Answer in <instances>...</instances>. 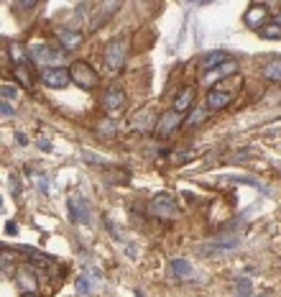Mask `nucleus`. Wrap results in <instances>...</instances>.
I'll return each mask as SVG.
<instances>
[{
  "instance_id": "31",
  "label": "nucleus",
  "mask_w": 281,
  "mask_h": 297,
  "mask_svg": "<svg viewBox=\"0 0 281 297\" xmlns=\"http://www.w3.org/2000/svg\"><path fill=\"white\" fill-rule=\"evenodd\" d=\"M10 187H13V192H16V195H18V192H21V185H18V177H10Z\"/></svg>"
},
{
  "instance_id": "29",
  "label": "nucleus",
  "mask_w": 281,
  "mask_h": 297,
  "mask_svg": "<svg viewBox=\"0 0 281 297\" xmlns=\"http://www.w3.org/2000/svg\"><path fill=\"white\" fill-rule=\"evenodd\" d=\"M3 118H13V108H10V102H8V100L3 102Z\"/></svg>"
},
{
  "instance_id": "28",
  "label": "nucleus",
  "mask_w": 281,
  "mask_h": 297,
  "mask_svg": "<svg viewBox=\"0 0 281 297\" xmlns=\"http://www.w3.org/2000/svg\"><path fill=\"white\" fill-rule=\"evenodd\" d=\"M16 95H18V90H16V87H13L10 82H3V98H5V100H13Z\"/></svg>"
},
{
  "instance_id": "16",
  "label": "nucleus",
  "mask_w": 281,
  "mask_h": 297,
  "mask_svg": "<svg viewBox=\"0 0 281 297\" xmlns=\"http://www.w3.org/2000/svg\"><path fill=\"white\" fill-rule=\"evenodd\" d=\"M192 100H195V87H184V90L176 95V100H174V110L176 113L189 110L192 108Z\"/></svg>"
},
{
  "instance_id": "36",
  "label": "nucleus",
  "mask_w": 281,
  "mask_h": 297,
  "mask_svg": "<svg viewBox=\"0 0 281 297\" xmlns=\"http://www.w3.org/2000/svg\"><path fill=\"white\" fill-rule=\"evenodd\" d=\"M23 297H36V295H23Z\"/></svg>"
},
{
  "instance_id": "33",
  "label": "nucleus",
  "mask_w": 281,
  "mask_h": 297,
  "mask_svg": "<svg viewBox=\"0 0 281 297\" xmlns=\"http://www.w3.org/2000/svg\"><path fill=\"white\" fill-rule=\"evenodd\" d=\"M39 148H41V151H51V144L41 139V141H39Z\"/></svg>"
},
{
  "instance_id": "32",
  "label": "nucleus",
  "mask_w": 281,
  "mask_h": 297,
  "mask_svg": "<svg viewBox=\"0 0 281 297\" xmlns=\"http://www.w3.org/2000/svg\"><path fill=\"white\" fill-rule=\"evenodd\" d=\"M16 141H18L21 146H26V144H28V139H26V133H21V131H18V133H16Z\"/></svg>"
},
{
  "instance_id": "15",
  "label": "nucleus",
  "mask_w": 281,
  "mask_h": 297,
  "mask_svg": "<svg viewBox=\"0 0 281 297\" xmlns=\"http://www.w3.org/2000/svg\"><path fill=\"white\" fill-rule=\"evenodd\" d=\"M225 62H228V54H225V51H207V54L202 56V69H204V72H212L215 67L225 64Z\"/></svg>"
},
{
  "instance_id": "4",
  "label": "nucleus",
  "mask_w": 281,
  "mask_h": 297,
  "mask_svg": "<svg viewBox=\"0 0 281 297\" xmlns=\"http://www.w3.org/2000/svg\"><path fill=\"white\" fill-rule=\"evenodd\" d=\"M41 82L51 87V90H62V87H67L72 82V74L64 67H46L41 72Z\"/></svg>"
},
{
  "instance_id": "12",
  "label": "nucleus",
  "mask_w": 281,
  "mask_h": 297,
  "mask_svg": "<svg viewBox=\"0 0 281 297\" xmlns=\"http://www.w3.org/2000/svg\"><path fill=\"white\" fill-rule=\"evenodd\" d=\"M238 72V62L235 59H228L225 64H220V67H215L212 72H207V77H204V82H220V80H225V77H230V74H235Z\"/></svg>"
},
{
  "instance_id": "27",
  "label": "nucleus",
  "mask_w": 281,
  "mask_h": 297,
  "mask_svg": "<svg viewBox=\"0 0 281 297\" xmlns=\"http://www.w3.org/2000/svg\"><path fill=\"white\" fill-rule=\"evenodd\" d=\"M84 156H87V161H90V164H102V167L108 164V159H105V156H100V154H92V151H84Z\"/></svg>"
},
{
  "instance_id": "3",
  "label": "nucleus",
  "mask_w": 281,
  "mask_h": 297,
  "mask_svg": "<svg viewBox=\"0 0 281 297\" xmlns=\"http://www.w3.org/2000/svg\"><path fill=\"white\" fill-rule=\"evenodd\" d=\"M67 210H69V218L75 220V223H82V226H87V223L92 220L90 202H87L84 198H80V195H72L67 200Z\"/></svg>"
},
{
  "instance_id": "17",
  "label": "nucleus",
  "mask_w": 281,
  "mask_h": 297,
  "mask_svg": "<svg viewBox=\"0 0 281 297\" xmlns=\"http://www.w3.org/2000/svg\"><path fill=\"white\" fill-rule=\"evenodd\" d=\"M16 251L26 254L28 259H31V264H34V259H39V264H51V261H54L49 254H41V251H39V248H34V246H16Z\"/></svg>"
},
{
  "instance_id": "23",
  "label": "nucleus",
  "mask_w": 281,
  "mask_h": 297,
  "mask_svg": "<svg viewBox=\"0 0 281 297\" xmlns=\"http://www.w3.org/2000/svg\"><path fill=\"white\" fill-rule=\"evenodd\" d=\"M258 34H261L263 39H271V41H276V39H281V26H279V23H266Z\"/></svg>"
},
{
  "instance_id": "20",
  "label": "nucleus",
  "mask_w": 281,
  "mask_h": 297,
  "mask_svg": "<svg viewBox=\"0 0 281 297\" xmlns=\"http://www.w3.org/2000/svg\"><path fill=\"white\" fill-rule=\"evenodd\" d=\"M10 56H13V62H16V67H21V64L26 62V56H28V51L23 49V44H18V41H13V44H10Z\"/></svg>"
},
{
  "instance_id": "26",
  "label": "nucleus",
  "mask_w": 281,
  "mask_h": 297,
  "mask_svg": "<svg viewBox=\"0 0 281 297\" xmlns=\"http://www.w3.org/2000/svg\"><path fill=\"white\" fill-rule=\"evenodd\" d=\"M204 115H207V113H204L202 108L192 110V113H189V118H187V126H197V123H202V121H204Z\"/></svg>"
},
{
  "instance_id": "9",
  "label": "nucleus",
  "mask_w": 281,
  "mask_h": 297,
  "mask_svg": "<svg viewBox=\"0 0 281 297\" xmlns=\"http://www.w3.org/2000/svg\"><path fill=\"white\" fill-rule=\"evenodd\" d=\"M241 248V241L238 239H225V241H212L210 246H200L197 254L200 256H212V254H225V251H235Z\"/></svg>"
},
{
  "instance_id": "1",
  "label": "nucleus",
  "mask_w": 281,
  "mask_h": 297,
  "mask_svg": "<svg viewBox=\"0 0 281 297\" xmlns=\"http://www.w3.org/2000/svg\"><path fill=\"white\" fill-rule=\"evenodd\" d=\"M28 59L36 64H54L59 59H64V49H54V44H31Z\"/></svg>"
},
{
  "instance_id": "10",
  "label": "nucleus",
  "mask_w": 281,
  "mask_h": 297,
  "mask_svg": "<svg viewBox=\"0 0 281 297\" xmlns=\"http://www.w3.org/2000/svg\"><path fill=\"white\" fill-rule=\"evenodd\" d=\"M123 105H125V93H123V90H118V87H110V90L102 95V108H105L108 113L120 110Z\"/></svg>"
},
{
  "instance_id": "8",
  "label": "nucleus",
  "mask_w": 281,
  "mask_h": 297,
  "mask_svg": "<svg viewBox=\"0 0 281 297\" xmlns=\"http://www.w3.org/2000/svg\"><path fill=\"white\" fill-rule=\"evenodd\" d=\"M245 26L248 28H256V31H261V28L269 23V10H266L263 3H253L248 10H245V16H243Z\"/></svg>"
},
{
  "instance_id": "5",
  "label": "nucleus",
  "mask_w": 281,
  "mask_h": 297,
  "mask_svg": "<svg viewBox=\"0 0 281 297\" xmlns=\"http://www.w3.org/2000/svg\"><path fill=\"white\" fill-rule=\"evenodd\" d=\"M125 49H128L125 39L110 41L108 47H105V64H108L110 69H120V67L125 64Z\"/></svg>"
},
{
  "instance_id": "21",
  "label": "nucleus",
  "mask_w": 281,
  "mask_h": 297,
  "mask_svg": "<svg viewBox=\"0 0 281 297\" xmlns=\"http://www.w3.org/2000/svg\"><path fill=\"white\" fill-rule=\"evenodd\" d=\"M16 77H18V82L26 87V90H34V80H31V74H28V67H26V64L16 67Z\"/></svg>"
},
{
  "instance_id": "2",
  "label": "nucleus",
  "mask_w": 281,
  "mask_h": 297,
  "mask_svg": "<svg viewBox=\"0 0 281 297\" xmlns=\"http://www.w3.org/2000/svg\"><path fill=\"white\" fill-rule=\"evenodd\" d=\"M69 74H72V80H75L80 87H84V90H90V87L97 85V72H95V67H90L87 62H82V59H77V62L72 64Z\"/></svg>"
},
{
  "instance_id": "11",
  "label": "nucleus",
  "mask_w": 281,
  "mask_h": 297,
  "mask_svg": "<svg viewBox=\"0 0 281 297\" xmlns=\"http://www.w3.org/2000/svg\"><path fill=\"white\" fill-rule=\"evenodd\" d=\"M233 102V95L228 93V90H217V87H212L210 93H207V108L210 110H223V108H228Z\"/></svg>"
},
{
  "instance_id": "14",
  "label": "nucleus",
  "mask_w": 281,
  "mask_h": 297,
  "mask_svg": "<svg viewBox=\"0 0 281 297\" xmlns=\"http://www.w3.org/2000/svg\"><path fill=\"white\" fill-rule=\"evenodd\" d=\"M56 39H59V44H62L64 51H72V49H77L80 44H82V36L77 31H69V28H59Z\"/></svg>"
},
{
  "instance_id": "7",
  "label": "nucleus",
  "mask_w": 281,
  "mask_h": 297,
  "mask_svg": "<svg viewBox=\"0 0 281 297\" xmlns=\"http://www.w3.org/2000/svg\"><path fill=\"white\" fill-rule=\"evenodd\" d=\"M179 123H182V113H176L174 108L171 110H166L161 118H156V126H154V133L156 136H169V133H174L176 128H179Z\"/></svg>"
},
{
  "instance_id": "24",
  "label": "nucleus",
  "mask_w": 281,
  "mask_h": 297,
  "mask_svg": "<svg viewBox=\"0 0 281 297\" xmlns=\"http://www.w3.org/2000/svg\"><path fill=\"white\" fill-rule=\"evenodd\" d=\"M250 290H253V285H250V279L241 277L238 282H235V295H238V297H250Z\"/></svg>"
},
{
  "instance_id": "35",
  "label": "nucleus",
  "mask_w": 281,
  "mask_h": 297,
  "mask_svg": "<svg viewBox=\"0 0 281 297\" xmlns=\"http://www.w3.org/2000/svg\"><path fill=\"white\" fill-rule=\"evenodd\" d=\"M276 23H279V26H281V10H279V16H276Z\"/></svg>"
},
{
  "instance_id": "6",
  "label": "nucleus",
  "mask_w": 281,
  "mask_h": 297,
  "mask_svg": "<svg viewBox=\"0 0 281 297\" xmlns=\"http://www.w3.org/2000/svg\"><path fill=\"white\" fill-rule=\"evenodd\" d=\"M149 207H151V213H154L156 218H164V220H171V218L179 215V207H176V202H174L171 198H166V195H156Z\"/></svg>"
},
{
  "instance_id": "30",
  "label": "nucleus",
  "mask_w": 281,
  "mask_h": 297,
  "mask_svg": "<svg viewBox=\"0 0 281 297\" xmlns=\"http://www.w3.org/2000/svg\"><path fill=\"white\" fill-rule=\"evenodd\" d=\"M5 233H13V236H16V233H18V226H16V223H10V220H8V223H5Z\"/></svg>"
},
{
  "instance_id": "18",
  "label": "nucleus",
  "mask_w": 281,
  "mask_h": 297,
  "mask_svg": "<svg viewBox=\"0 0 281 297\" xmlns=\"http://www.w3.org/2000/svg\"><path fill=\"white\" fill-rule=\"evenodd\" d=\"M171 272L176 277H192L195 274V266H192V261H187V259H171Z\"/></svg>"
},
{
  "instance_id": "22",
  "label": "nucleus",
  "mask_w": 281,
  "mask_h": 297,
  "mask_svg": "<svg viewBox=\"0 0 281 297\" xmlns=\"http://www.w3.org/2000/svg\"><path fill=\"white\" fill-rule=\"evenodd\" d=\"M149 121H151V110L146 108V110H141L136 118H133V128H136V131H146V128H149Z\"/></svg>"
},
{
  "instance_id": "13",
  "label": "nucleus",
  "mask_w": 281,
  "mask_h": 297,
  "mask_svg": "<svg viewBox=\"0 0 281 297\" xmlns=\"http://www.w3.org/2000/svg\"><path fill=\"white\" fill-rule=\"evenodd\" d=\"M16 279H18V287L23 290V295H34V287H36L34 266H21V269L16 272Z\"/></svg>"
},
{
  "instance_id": "25",
  "label": "nucleus",
  "mask_w": 281,
  "mask_h": 297,
  "mask_svg": "<svg viewBox=\"0 0 281 297\" xmlns=\"http://www.w3.org/2000/svg\"><path fill=\"white\" fill-rule=\"evenodd\" d=\"M75 287H77V292H80V295H90V292L95 290V282H90L87 277H77Z\"/></svg>"
},
{
  "instance_id": "34",
  "label": "nucleus",
  "mask_w": 281,
  "mask_h": 297,
  "mask_svg": "<svg viewBox=\"0 0 281 297\" xmlns=\"http://www.w3.org/2000/svg\"><path fill=\"white\" fill-rule=\"evenodd\" d=\"M36 3H13V8H34Z\"/></svg>"
},
{
  "instance_id": "19",
  "label": "nucleus",
  "mask_w": 281,
  "mask_h": 297,
  "mask_svg": "<svg viewBox=\"0 0 281 297\" xmlns=\"http://www.w3.org/2000/svg\"><path fill=\"white\" fill-rule=\"evenodd\" d=\"M263 77H266V80H271V82H281V56L266 64V69H263Z\"/></svg>"
}]
</instances>
